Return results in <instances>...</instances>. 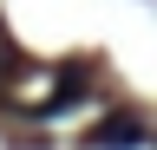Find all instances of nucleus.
<instances>
[{
    "instance_id": "f257e3e1",
    "label": "nucleus",
    "mask_w": 157,
    "mask_h": 150,
    "mask_svg": "<svg viewBox=\"0 0 157 150\" xmlns=\"http://www.w3.org/2000/svg\"><path fill=\"white\" fill-rule=\"evenodd\" d=\"M137 144H144V124H137L131 111H118V118H105L92 130V150H137Z\"/></svg>"
},
{
    "instance_id": "f03ea898",
    "label": "nucleus",
    "mask_w": 157,
    "mask_h": 150,
    "mask_svg": "<svg viewBox=\"0 0 157 150\" xmlns=\"http://www.w3.org/2000/svg\"><path fill=\"white\" fill-rule=\"evenodd\" d=\"M0 65H7V33H0Z\"/></svg>"
}]
</instances>
